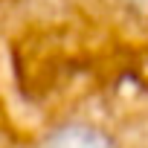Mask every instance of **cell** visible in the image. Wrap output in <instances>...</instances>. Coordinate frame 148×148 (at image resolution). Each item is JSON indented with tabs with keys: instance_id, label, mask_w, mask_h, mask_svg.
Instances as JSON below:
<instances>
[{
	"instance_id": "obj_1",
	"label": "cell",
	"mask_w": 148,
	"mask_h": 148,
	"mask_svg": "<svg viewBox=\"0 0 148 148\" xmlns=\"http://www.w3.org/2000/svg\"><path fill=\"white\" fill-rule=\"evenodd\" d=\"M32 148H119V142L93 119H55L49 128L41 131V136L32 142Z\"/></svg>"
},
{
	"instance_id": "obj_2",
	"label": "cell",
	"mask_w": 148,
	"mask_h": 148,
	"mask_svg": "<svg viewBox=\"0 0 148 148\" xmlns=\"http://www.w3.org/2000/svg\"><path fill=\"white\" fill-rule=\"evenodd\" d=\"M128 3L134 9H139V12H148V0H128Z\"/></svg>"
}]
</instances>
